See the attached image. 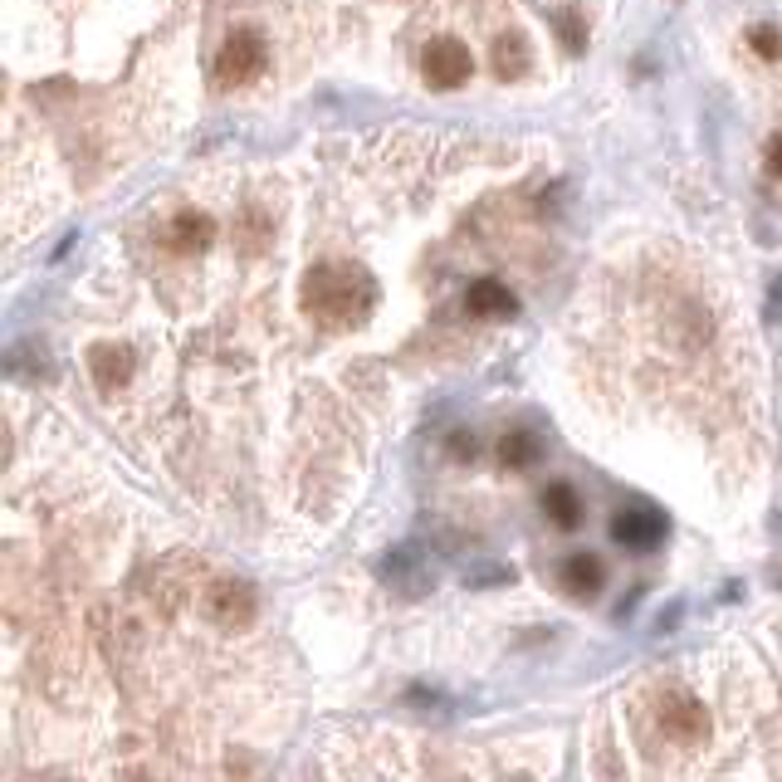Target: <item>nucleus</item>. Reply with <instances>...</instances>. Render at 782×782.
<instances>
[{
	"label": "nucleus",
	"instance_id": "obj_13",
	"mask_svg": "<svg viewBox=\"0 0 782 782\" xmlns=\"http://www.w3.org/2000/svg\"><path fill=\"white\" fill-rule=\"evenodd\" d=\"M494 64H499V74H524L528 68V49H524V39L518 35H504L494 45Z\"/></svg>",
	"mask_w": 782,
	"mask_h": 782
},
{
	"label": "nucleus",
	"instance_id": "obj_3",
	"mask_svg": "<svg viewBox=\"0 0 782 782\" xmlns=\"http://www.w3.org/2000/svg\"><path fill=\"white\" fill-rule=\"evenodd\" d=\"M264 68V39L254 29H230V39L220 45V59H215V78L220 84H244Z\"/></svg>",
	"mask_w": 782,
	"mask_h": 782
},
{
	"label": "nucleus",
	"instance_id": "obj_14",
	"mask_svg": "<svg viewBox=\"0 0 782 782\" xmlns=\"http://www.w3.org/2000/svg\"><path fill=\"white\" fill-rule=\"evenodd\" d=\"M748 45H753V54H758V59H778V54H782V35H778L772 25H758V29H753Z\"/></svg>",
	"mask_w": 782,
	"mask_h": 782
},
{
	"label": "nucleus",
	"instance_id": "obj_2",
	"mask_svg": "<svg viewBox=\"0 0 782 782\" xmlns=\"http://www.w3.org/2000/svg\"><path fill=\"white\" fill-rule=\"evenodd\" d=\"M205 616H211L215 626H225V631H240V626H250L254 616H260V596H254L250 582H215L211 592H205Z\"/></svg>",
	"mask_w": 782,
	"mask_h": 782
},
{
	"label": "nucleus",
	"instance_id": "obj_15",
	"mask_svg": "<svg viewBox=\"0 0 782 782\" xmlns=\"http://www.w3.org/2000/svg\"><path fill=\"white\" fill-rule=\"evenodd\" d=\"M557 29H563V45H567V49H582V29H577V20H572V15L557 20Z\"/></svg>",
	"mask_w": 782,
	"mask_h": 782
},
{
	"label": "nucleus",
	"instance_id": "obj_9",
	"mask_svg": "<svg viewBox=\"0 0 782 782\" xmlns=\"http://www.w3.org/2000/svg\"><path fill=\"white\" fill-rule=\"evenodd\" d=\"M602 582H606V567L596 563L592 553H572L563 563V586L572 596H596V592H602Z\"/></svg>",
	"mask_w": 782,
	"mask_h": 782
},
{
	"label": "nucleus",
	"instance_id": "obj_17",
	"mask_svg": "<svg viewBox=\"0 0 782 782\" xmlns=\"http://www.w3.org/2000/svg\"><path fill=\"white\" fill-rule=\"evenodd\" d=\"M768 166H772V172H782V137H772V142H768Z\"/></svg>",
	"mask_w": 782,
	"mask_h": 782
},
{
	"label": "nucleus",
	"instance_id": "obj_10",
	"mask_svg": "<svg viewBox=\"0 0 782 782\" xmlns=\"http://www.w3.org/2000/svg\"><path fill=\"white\" fill-rule=\"evenodd\" d=\"M465 303H469V313H479V318H508V313H514V293H508L504 283H494V279L469 283Z\"/></svg>",
	"mask_w": 782,
	"mask_h": 782
},
{
	"label": "nucleus",
	"instance_id": "obj_4",
	"mask_svg": "<svg viewBox=\"0 0 782 782\" xmlns=\"http://www.w3.org/2000/svg\"><path fill=\"white\" fill-rule=\"evenodd\" d=\"M420 68H426L430 88H459L469 78V49L459 39H430L426 54H420Z\"/></svg>",
	"mask_w": 782,
	"mask_h": 782
},
{
	"label": "nucleus",
	"instance_id": "obj_7",
	"mask_svg": "<svg viewBox=\"0 0 782 782\" xmlns=\"http://www.w3.org/2000/svg\"><path fill=\"white\" fill-rule=\"evenodd\" d=\"M133 348L127 342H98L93 352H88V371H93L98 387H123V381H133Z\"/></svg>",
	"mask_w": 782,
	"mask_h": 782
},
{
	"label": "nucleus",
	"instance_id": "obj_11",
	"mask_svg": "<svg viewBox=\"0 0 782 782\" xmlns=\"http://www.w3.org/2000/svg\"><path fill=\"white\" fill-rule=\"evenodd\" d=\"M543 514L553 518L557 528H577V524H582V499H577V489H572V484H547V494H543Z\"/></svg>",
	"mask_w": 782,
	"mask_h": 782
},
{
	"label": "nucleus",
	"instance_id": "obj_12",
	"mask_svg": "<svg viewBox=\"0 0 782 782\" xmlns=\"http://www.w3.org/2000/svg\"><path fill=\"white\" fill-rule=\"evenodd\" d=\"M538 455H543V445H538L533 430H504V440H499V459H504L508 469L533 465Z\"/></svg>",
	"mask_w": 782,
	"mask_h": 782
},
{
	"label": "nucleus",
	"instance_id": "obj_8",
	"mask_svg": "<svg viewBox=\"0 0 782 782\" xmlns=\"http://www.w3.org/2000/svg\"><path fill=\"white\" fill-rule=\"evenodd\" d=\"M166 244H172L176 254H205V250L215 244V225H211V215H201V211L176 215V220L166 225Z\"/></svg>",
	"mask_w": 782,
	"mask_h": 782
},
{
	"label": "nucleus",
	"instance_id": "obj_1",
	"mask_svg": "<svg viewBox=\"0 0 782 782\" xmlns=\"http://www.w3.org/2000/svg\"><path fill=\"white\" fill-rule=\"evenodd\" d=\"M303 303L328 328H357L377 308V283L362 264H313L303 279Z\"/></svg>",
	"mask_w": 782,
	"mask_h": 782
},
{
	"label": "nucleus",
	"instance_id": "obj_5",
	"mask_svg": "<svg viewBox=\"0 0 782 782\" xmlns=\"http://www.w3.org/2000/svg\"><path fill=\"white\" fill-rule=\"evenodd\" d=\"M611 538L621 547H631V553H645V547H655L665 538V514L651 504H626L611 518Z\"/></svg>",
	"mask_w": 782,
	"mask_h": 782
},
{
	"label": "nucleus",
	"instance_id": "obj_6",
	"mask_svg": "<svg viewBox=\"0 0 782 782\" xmlns=\"http://www.w3.org/2000/svg\"><path fill=\"white\" fill-rule=\"evenodd\" d=\"M704 729H709V719H704L699 699H690V694H670V699L660 704V733L674 743H699Z\"/></svg>",
	"mask_w": 782,
	"mask_h": 782
},
{
	"label": "nucleus",
	"instance_id": "obj_16",
	"mask_svg": "<svg viewBox=\"0 0 782 782\" xmlns=\"http://www.w3.org/2000/svg\"><path fill=\"white\" fill-rule=\"evenodd\" d=\"M450 450H455V455H475V436H469V430H455Z\"/></svg>",
	"mask_w": 782,
	"mask_h": 782
}]
</instances>
